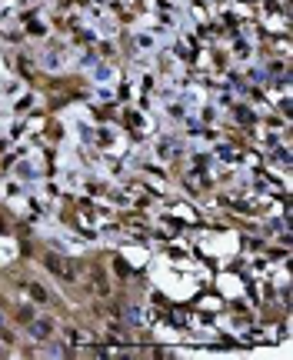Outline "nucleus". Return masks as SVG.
Here are the masks:
<instances>
[{
  "mask_svg": "<svg viewBox=\"0 0 293 360\" xmlns=\"http://www.w3.org/2000/svg\"><path fill=\"white\" fill-rule=\"evenodd\" d=\"M47 267L54 270V273H60L63 280H73V277H77V264H70V260H60V257H47Z\"/></svg>",
  "mask_w": 293,
  "mask_h": 360,
  "instance_id": "1",
  "label": "nucleus"
},
{
  "mask_svg": "<svg viewBox=\"0 0 293 360\" xmlns=\"http://www.w3.org/2000/svg\"><path fill=\"white\" fill-rule=\"evenodd\" d=\"M33 337H40V340L50 337V320H37V324H33Z\"/></svg>",
  "mask_w": 293,
  "mask_h": 360,
  "instance_id": "2",
  "label": "nucleus"
},
{
  "mask_svg": "<svg viewBox=\"0 0 293 360\" xmlns=\"http://www.w3.org/2000/svg\"><path fill=\"white\" fill-rule=\"evenodd\" d=\"M27 290H30V297L37 300V303H44V300H47V290H44V287H40V284H30Z\"/></svg>",
  "mask_w": 293,
  "mask_h": 360,
  "instance_id": "3",
  "label": "nucleus"
}]
</instances>
